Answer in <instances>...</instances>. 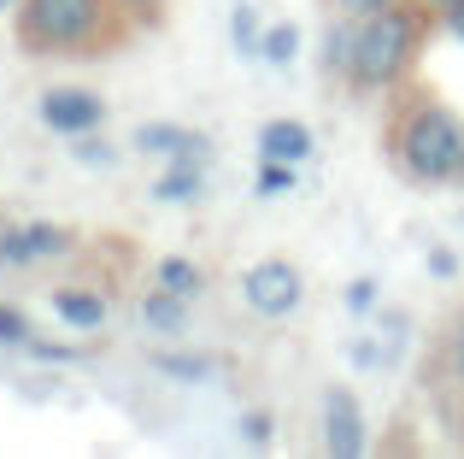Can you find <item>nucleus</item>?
I'll list each match as a JSON object with an SVG mask.
<instances>
[{
    "instance_id": "30",
    "label": "nucleus",
    "mask_w": 464,
    "mask_h": 459,
    "mask_svg": "<svg viewBox=\"0 0 464 459\" xmlns=\"http://www.w3.org/2000/svg\"><path fill=\"white\" fill-rule=\"evenodd\" d=\"M24 6V0H0V12H18Z\"/></svg>"
},
{
    "instance_id": "27",
    "label": "nucleus",
    "mask_w": 464,
    "mask_h": 459,
    "mask_svg": "<svg viewBox=\"0 0 464 459\" xmlns=\"http://www.w3.org/2000/svg\"><path fill=\"white\" fill-rule=\"evenodd\" d=\"M453 371H459V383H464V318H459V330H453Z\"/></svg>"
},
{
    "instance_id": "15",
    "label": "nucleus",
    "mask_w": 464,
    "mask_h": 459,
    "mask_svg": "<svg viewBox=\"0 0 464 459\" xmlns=\"http://www.w3.org/2000/svg\"><path fill=\"white\" fill-rule=\"evenodd\" d=\"M353 42H359V18H347V24H335V30H329V42H324L329 71H347L353 65Z\"/></svg>"
},
{
    "instance_id": "6",
    "label": "nucleus",
    "mask_w": 464,
    "mask_h": 459,
    "mask_svg": "<svg viewBox=\"0 0 464 459\" xmlns=\"http://www.w3.org/2000/svg\"><path fill=\"white\" fill-rule=\"evenodd\" d=\"M324 448L335 459H359L364 448H371V436H364V413H359V401H353L347 389L324 395Z\"/></svg>"
},
{
    "instance_id": "10",
    "label": "nucleus",
    "mask_w": 464,
    "mask_h": 459,
    "mask_svg": "<svg viewBox=\"0 0 464 459\" xmlns=\"http://www.w3.org/2000/svg\"><path fill=\"white\" fill-rule=\"evenodd\" d=\"M53 312L71 324V330H101V324H106V295H89V288H59Z\"/></svg>"
},
{
    "instance_id": "25",
    "label": "nucleus",
    "mask_w": 464,
    "mask_h": 459,
    "mask_svg": "<svg viewBox=\"0 0 464 459\" xmlns=\"http://www.w3.org/2000/svg\"><path fill=\"white\" fill-rule=\"evenodd\" d=\"M430 271H435V277H453V271H459V259H453L447 248H435V253H430Z\"/></svg>"
},
{
    "instance_id": "20",
    "label": "nucleus",
    "mask_w": 464,
    "mask_h": 459,
    "mask_svg": "<svg viewBox=\"0 0 464 459\" xmlns=\"http://www.w3.org/2000/svg\"><path fill=\"white\" fill-rule=\"evenodd\" d=\"M65 230H53V224H30V253L35 259H53V253H65Z\"/></svg>"
},
{
    "instance_id": "28",
    "label": "nucleus",
    "mask_w": 464,
    "mask_h": 459,
    "mask_svg": "<svg viewBox=\"0 0 464 459\" xmlns=\"http://www.w3.org/2000/svg\"><path fill=\"white\" fill-rule=\"evenodd\" d=\"M423 6H430V12H441V18H447V12H459L464 0H423Z\"/></svg>"
},
{
    "instance_id": "16",
    "label": "nucleus",
    "mask_w": 464,
    "mask_h": 459,
    "mask_svg": "<svg viewBox=\"0 0 464 459\" xmlns=\"http://www.w3.org/2000/svg\"><path fill=\"white\" fill-rule=\"evenodd\" d=\"M229 35H236V47H241V54H259V42H265L259 12H253V6H236V12H229Z\"/></svg>"
},
{
    "instance_id": "22",
    "label": "nucleus",
    "mask_w": 464,
    "mask_h": 459,
    "mask_svg": "<svg viewBox=\"0 0 464 459\" xmlns=\"http://www.w3.org/2000/svg\"><path fill=\"white\" fill-rule=\"evenodd\" d=\"M347 307H353V312H371V307H376V283H371V277L347 283Z\"/></svg>"
},
{
    "instance_id": "2",
    "label": "nucleus",
    "mask_w": 464,
    "mask_h": 459,
    "mask_svg": "<svg viewBox=\"0 0 464 459\" xmlns=\"http://www.w3.org/2000/svg\"><path fill=\"white\" fill-rule=\"evenodd\" d=\"M394 160L411 183H453L464 171V124L435 101L411 106L394 130Z\"/></svg>"
},
{
    "instance_id": "8",
    "label": "nucleus",
    "mask_w": 464,
    "mask_h": 459,
    "mask_svg": "<svg viewBox=\"0 0 464 459\" xmlns=\"http://www.w3.org/2000/svg\"><path fill=\"white\" fill-rule=\"evenodd\" d=\"M136 148L165 153V160H206L212 142H206L200 130H182V124H141L136 130Z\"/></svg>"
},
{
    "instance_id": "11",
    "label": "nucleus",
    "mask_w": 464,
    "mask_h": 459,
    "mask_svg": "<svg viewBox=\"0 0 464 459\" xmlns=\"http://www.w3.org/2000/svg\"><path fill=\"white\" fill-rule=\"evenodd\" d=\"M141 324H148V330H165V336H182V324H188V300L153 283L148 300H141Z\"/></svg>"
},
{
    "instance_id": "3",
    "label": "nucleus",
    "mask_w": 464,
    "mask_h": 459,
    "mask_svg": "<svg viewBox=\"0 0 464 459\" xmlns=\"http://www.w3.org/2000/svg\"><path fill=\"white\" fill-rule=\"evenodd\" d=\"M411 54H418V12H406L394 0V6L359 18V42H353L347 83H353V89H364V94L394 89V83L411 71Z\"/></svg>"
},
{
    "instance_id": "4",
    "label": "nucleus",
    "mask_w": 464,
    "mask_h": 459,
    "mask_svg": "<svg viewBox=\"0 0 464 459\" xmlns=\"http://www.w3.org/2000/svg\"><path fill=\"white\" fill-rule=\"evenodd\" d=\"M241 300H247L259 318H288V312L306 300V277L288 259H259L241 271Z\"/></svg>"
},
{
    "instance_id": "31",
    "label": "nucleus",
    "mask_w": 464,
    "mask_h": 459,
    "mask_svg": "<svg viewBox=\"0 0 464 459\" xmlns=\"http://www.w3.org/2000/svg\"><path fill=\"white\" fill-rule=\"evenodd\" d=\"M459 183H464V171H459Z\"/></svg>"
},
{
    "instance_id": "13",
    "label": "nucleus",
    "mask_w": 464,
    "mask_h": 459,
    "mask_svg": "<svg viewBox=\"0 0 464 459\" xmlns=\"http://www.w3.org/2000/svg\"><path fill=\"white\" fill-rule=\"evenodd\" d=\"M148 366H153V371H165V377H182V383H206V377L218 371L206 354H153Z\"/></svg>"
},
{
    "instance_id": "24",
    "label": "nucleus",
    "mask_w": 464,
    "mask_h": 459,
    "mask_svg": "<svg viewBox=\"0 0 464 459\" xmlns=\"http://www.w3.org/2000/svg\"><path fill=\"white\" fill-rule=\"evenodd\" d=\"M77 160H82V165H112V148H106V142H89V136H82V142H77Z\"/></svg>"
},
{
    "instance_id": "29",
    "label": "nucleus",
    "mask_w": 464,
    "mask_h": 459,
    "mask_svg": "<svg viewBox=\"0 0 464 459\" xmlns=\"http://www.w3.org/2000/svg\"><path fill=\"white\" fill-rule=\"evenodd\" d=\"M447 24H453V35L464 42V6H459V12H447Z\"/></svg>"
},
{
    "instance_id": "14",
    "label": "nucleus",
    "mask_w": 464,
    "mask_h": 459,
    "mask_svg": "<svg viewBox=\"0 0 464 459\" xmlns=\"http://www.w3.org/2000/svg\"><path fill=\"white\" fill-rule=\"evenodd\" d=\"M295 54H300V30L295 24H271L259 42V59L265 65H295Z\"/></svg>"
},
{
    "instance_id": "19",
    "label": "nucleus",
    "mask_w": 464,
    "mask_h": 459,
    "mask_svg": "<svg viewBox=\"0 0 464 459\" xmlns=\"http://www.w3.org/2000/svg\"><path fill=\"white\" fill-rule=\"evenodd\" d=\"M0 347H30V318L18 307H0Z\"/></svg>"
},
{
    "instance_id": "18",
    "label": "nucleus",
    "mask_w": 464,
    "mask_h": 459,
    "mask_svg": "<svg viewBox=\"0 0 464 459\" xmlns=\"http://www.w3.org/2000/svg\"><path fill=\"white\" fill-rule=\"evenodd\" d=\"M0 265H35L30 230H0Z\"/></svg>"
},
{
    "instance_id": "26",
    "label": "nucleus",
    "mask_w": 464,
    "mask_h": 459,
    "mask_svg": "<svg viewBox=\"0 0 464 459\" xmlns=\"http://www.w3.org/2000/svg\"><path fill=\"white\" fill-rule=\"evenodd\" d=\"M130 12H136V18H148V24H159V12H165V0H130Z\"/></svg>"
},
{
    "instance_id": "12",
    "label": "nucleus",
    "mask_w": 464,
    "mask_h": 459,
    "mask_svg": "<svg viewBox=\"0 0 464 459\" xmlns=\"http://www.w3.org/2000/svg\"><path fill=\"white\" fill-rule=\"evenodd\" d=\"M153 283L159 288H170V295H182V300H194L206 288V271L194 259H182V253H170V259H159L153 265Z\"/></svg>"
},
{
    "instance_id": "5",
    "label": "nucleus",
    "mask_w": 464,
    "mask_h": 459,
    "mask_svg": "<svg viewBox=\"0 0 464 459\" xmlns=\"http://www.w3.org/2000/svg\"><path fill=\"white\" fill-rule=\"evenodd\" d=\"M35 112L53 136H89V130L106 124V101L94 89H47Z\"/></svg>"
},
{
    "instance_id": "17",
    "label": "nucleus",
    "mask_w": 464,
    "mask_h": 459,
    "mask_svg": "<svg viewBox=\"0 0 464 459\" xmlns=\"http://www.w3.org/2000/svg\"><path fill=\"white\" fill-rule=\"evenodd\" d=\"M295 165H283V160H265V171H259V195L265 200H276V195H295Z\"/></svg>"
},
{
    "instance_id": "23",
    "label": "nucleus",
    "mask_w": 464,
    "mask_h": 459,
    "mask_svg": "<svg viewBox=\"0 0 464 459\" xmlns=\"http://www.w3.org/2000/svg\"><path fill=\"white\" fill-rule=\"evenodd\" d=\"M382 6H394V0H335L341 18H371V12H382Z\"/></svg>"
},
{
    "instance_id": "9",
    "label": "nucleus",
    "mask_w": 464,
    "mask_h": 459,
    "mask_svg": "<svg viewBox=\"0 0 464 459\" xmlns=\"http://www.w3.org/2000/svg\"><path fill=\"white\" fill-rule=\"evenodd\" d=\"M206 195V171L200 160H170V171L153 183V200H165V207H188V200Z\"/></svg>"
},
{
    "instance_id": "7",
    "label": "nucleus",
    "mask_w": 464,
    "mask_h": 459,
    "mask_svg": "<svg viewBox=\"0 0 464 459\" xmlns=\"http://www.w3.org/2000/svg\"><path fill=\"white\" fill-rule=\"evenodd\" d=\"M259 160H283V165H306L312 160V130L300 118H271L259 130Z\"/></svg>"
},
{
    "instance_id": "21",
    "label": "nucleus",
    "mask_w": 464,
    "mask_h": 459,
    "mask_svg": "<svg viewBox=\"0 0 464 459\" xmlns=\"http://www.w3.org/2000/svg\"><path fill=\"white\" fill-rule=\"evenodd\" d=\"M241 436H247V448H271V413H247Z\"/></svg>"
},
{
    "instance_id": "1",
    "label": "nucleus",
    "mask_w": 464,
    "mask_h": 459,
    "mask_svg": "<svg viewBox=\"0 0 464 459\" xmlns=\"http://www.w3.org/2000/svg\"><path fill=\"white\" fill-rule=\"evenodd\" d=\"M130 0H24L18 47L30 59H106L130 42Z\"/></svg>"
}]
</instances>
